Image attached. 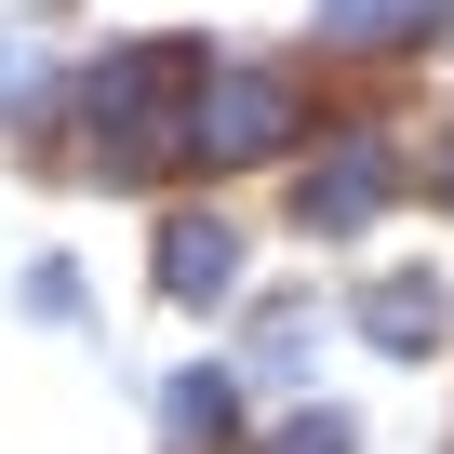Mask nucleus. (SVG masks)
I'll return each instance as SVG.
<instances>
[{"mask_svg":"<svg viewBox=\"0 0 454 454\" xmlns=\"http://www.w3.org/2000/svg\"><path fill=\"white\" fill-rule=\"evenodd\" d=\"M361 321H374V334H387V348L414 361V348L441 334V294H427V281H374V294H361Z\"/></svg>","mask_w":454,"mask_h":454,"instance_id":"20e7f679","label":"nucleus"},{"mask_svg":"<svg viewBox=\"0 0 454 454\" xmlns=\"http://www.w3.org/2000/svg\"><path fill=\"white\" fill-rule=\"evenodd\" d=\"M374 187H387V160H374V147H348V160H334V174H308L294 200H308V227H361V214H374Z\"/></svg>","mask_w":454,"mask_h":454,"instance_id":"7ed1b4c3","label":"nucleus"},{"mask_svg":"<svg viewBox=\"0 0 454 454\" xmlns=\"http://www.w3.org/2000/svg\"><path fill=\"white\" fill-rule=\"evenodd\" d=\"M281 134H294L281 81H200V107H187V147H214V160H268Z\"/></svg>","mask_w":454,"mask_h":454,"instance_id":"f257e3e1","label":"nucleus"},{"mask_svg":"<svg viewBox=\"0 0 454 454\" xmlns=\"http://www.w3.org/2000/svg\"><path fill=\"white\" fill-rule=\"evenodd\" d=\"M281 454H348V414H294V427H281Z\"/></svg>","mask_w":454,"mask_h":454,"instance_id":"0eeeda50","label":"nucleus"},{"mask_svg":"<svg viewBox=\"0 0 454 454\" xmlns=\"http://www.w3.org/2000/svg\"><path fill=\"white\" fill-rule=\"evenodd\" d=\"M174 441H227V387H214V374L174 387Z\"/></svg>","mask_w":454,"mask_h":454,"instance_id":"423d86ee","label":"nucleus"},{"mask_svg":"<svg viewBox=\"0 0 454 454\" xmlns=\"http://www.w3.org/2000/svg\"><path fill=\"white\" fill-rule=\"evenodd\" d=\"M401 14H441V0H334L321 27H334V41H401Z\"/></svg>","mask_w":454,"mask_h":454,"instance_id":"39448f33","label":"nucleus"},{"mask_svg":"<svg viewBox=\"0 0 454 454\" xmlns=\"http://www.w3.org/2000/svg\"><path fill=\"white\" fill-rule=\"evenodd\" d=\"M227 281H241V241H227L214 214H187V227H160V294H174V308H214Z\"/></svg>","mask_w":454,"mask_h":454,"instance_id":"f03ea898","label":"nucleus"}]
</instances>
